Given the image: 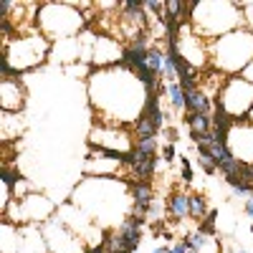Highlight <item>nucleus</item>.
<instances>
[{
	"label": "nucleus",
	"instance_id": "15",
	"mask_svg": "<svg viewBox=\"0 0 253 253\" xmlns=\"http://www.w3.org/2000/svg\"><path fill=\"white\" fill-rule=\"evenodd\" d=\"M165 134H167V139H170V144H175V142L180 139V134H177L175 126H165Z\"/></svg>",
	"mask_w": 253,
	"mask_h": 253
},
{
	"label": "nucleus",
	"instance_id": "18",
	"mask_svg": "<svg viewBox=\"0 0 253 253\" xmlns=\"http://www.w3.org/2000/svg\"><path fill=\"white\" fill-rule=\"evenodd\" d=\"M152 253H167V248H165V246H162V248H155V251H152Z\"/></svg>",
	"mask_w": 253,
	"mask_h": 253
},
{
	"label": "nucleus",
	"instance_id": "9",
	"mask_svg": "<svg viewBox=\"0 0 253 253\" xmlns=\"http://www.w3.org/2000/svg\"><path fill=\"white\" fill-rule=\"evenodd\" d=\"M182 241H185L187 251H198V253H200V248L208 243V236H205V233H200V230H195V233H187Z\"/></svg>",
	"mask_w": 253,
	"mask_h": 253
},
{
	"label": "nucleus",
	"instance_id": "22",
	"mask_svg": "<svg viewBox=\"0 0 253 253\" xmlns=\"http://www.w3.org/2000/svg\"><path fill=\"white\" fill-rule=\"evenodd\" d=\"M187 253H198V251H187Z\"/></svg>",
	"mask_w": 253,
	"mask_h": 253
},
{
	"label": "nucleus",
	"instance_id": "8",
	"mask_svg": "<svg viewBox=\"0 0 253 253\" xmlns=\"http://www.w3.org/2000/svg\"><path fill=\"white\" fill-rule=\"evenodd\" d=\"M167 94H170V104L172 109H185V89L180 86V84H167Z\"/></svg>",
	"mask_w": 253,
	"mask_h": 253
},
{
	"label": "nucleus",
	"instance_id": "21",
	"mask_svg": "<svg viewBox=\"0 0 253 253\" xmlns=\"http://www.w3.org/2000/svg\"><path fill=\"white\" fill-rule=\"evenodd\" d=\"M251 233H253V223H251Z\"/></svg>",
	"mask_w": 253,
	"mask_h": 253
},
{
	"label": "nucleus",
	"instance_id": "20",
	"mask_svg": "<svg viewBox=\"0 0 253 253\" xmlns=\"http://www.w3.org/2000/svg\"><path fill=\"white\" fill-rule=\"evenodd\" d=\"M167 253H175V251H172V248H167Z\"/></svg>",
	"mask_w": 253,
	"mask_h": 253
},
{
	"label": "nucleus",
	"instance_id": "7",
	"mask_svg": "<svg viewBox=\"0 0 253 253\" xmlns=\"http://www.w3.org/2000/svg\"><path fill=\"white\" fill-rule=\"evenodd\" d=\"M225 182L233 187V193H236V195H253V182L243 180L241 175H228Z\"/></svg>",
	"mask_w": 253,
	"mask_h": 253
},
{
	"label": "nucleus",
	"instance_id": "1",
	"mask_svg": "<svg viewBox=\"0 0 253 253\" xmlns=\"http://www.w3.org/2000/svg\"><path fill=\"white\" fill-rule=\"evenodd\" d=\"M132 190V200H134V215H147L150 208L155 205V190L152 182H144V180H134L129 185Z\"/></svg>",
	"mask_w": 253,
	"mask_h": 253
},
{
	"label": "nucleus",
	"instance_id": "2",
	"mask_svg": "<svg viewBox=\"0 0 253 253\" xmlns=\"http://www.w3.org/2000/svg\"><path fill=\"white\" fill-rule=\"evenodd\" d=\"M167 215L177 223L190 218V195L182 193V190H172V193L167 195Z\"/></svg>",
	"mask_w": 253,
	"mask_h": 253
},
{
	"label": "nucleus",
	"instance_id": "16",
	"mask_svg": "<svg viewBox=\"0 0 253 253\" xmlns=\"http://www.w3.org/2000/svg\"><path fill=\"white\" fill-rule=\"evenodd\" d=\"M243 210H246V215H248V218H253V195L246 200V208H243Z\"/></svg>",
	"mask_w": 253,
	"mask_h": 253
},
{
	"label": "nucleus",
	"instance_id": "14",
	"mask_svg": "<svg viewBox=\"0 0 253 253\" xmlns=\"http://www.w3.org/2000/svg\"><path fill=\"white\" fill-rule=\"evenodd\" d=\"M162 157H165L167 162H172V160H175V144H165V147H162Z\"/></svg>",
	"mask_w": 253,
	"mask_h": 253
},
{
	"label": "nucleus",
	"instance_id": "19",
	"mask_svg": "<svg viewBox=\"0 0 253 253\" xmlns=\"http://www.w3.org/2000/svg\"><path fill=\"white\" fill-rule=\"evenodd\" d=\"M236 253H248V251H246V248H238V251H236Z\"/></svg>",
	"mask_w": 253,
	"mask_h": 253
},
{
	"label": "nucleus",
	"instance_id": "6",
	"mask_svg": "<svg viewBox=\"0 0 253 253\" xmlns=\"http://www.w3.org/2000/svg\"><path fill=\"white\" fill-rule=\"evenodd\" d=\"M144 63H147V69H150L152 74H157V76H162V66H165V53L157 48V46H152L150 51H147V56H144Z\"/></svg>",
	"mask_w": 253,
	"mask_h": 253
},
{
	"label": "nucleus",
	"instance_id": "12",
	"mask_svg": "<svg viewBox=\"0 0 253 253\" xmlns=\"http://www.w3.org/2000/svg\"><path fill=\"white\" fill-rule=\"evenodd\" d=\"M198 162H200V167L208 172V175H213V172H218V167H215V162L210 160V157H205V155H198Z\"/></svg>",
	"mask_w": 253,
	"mask_h": 253
},
{
	"label": "nucleus",
	"instance_id": "10",
	"mask_svg": "<svg viewBox=\"0 0 253 253\" xmlns=\"http://www.w3.org/2000/svg\"><path fill=\"white\" fill-rule=\"evenodd\" d=\"M215 218H218V213H215V210H210V213L200 220V225H198L200 233H205V236H215Z\"/></svg>",
	"mask_w": 253,
	"mask_h": 253
},
{
	"label": "nucleus",
	"instance_id": "4",
	"mask_svg": "<svg viewBox=\"0 0 253 253\" xmlns=\"http://www.w3.org/2000/svg\"><path fill=\"white\" fill-rule=\"evenodd\" d=\"M185 122L190 126V137L193 139L205 137L208 132H213V117L210 114H185Z\"/></svg>",
	"mask_w": 253,
	"mask_h": 253
},
{
	"label": "nucleus",
	"instance_id": "17",
	"mask_svg": "<svg viewBox=\"0 0 253 253\" xmlns=\"http://www.w3.org/2000/svg\"><path fill=\"white\" fill-rule=\"evenodd\" d=\"M172 251H175V253H187V246H185V241H177V243L172 246Z\"/></svg>",
	"mask_w": 253,
	"mask_h": 253
},
{
	"label": "nucleus",
	"instance_id": "11",
	"mask_svg": "<svg viewBox=\"0 0 253 253\" xmlns=\"http://www.w3.org/2000/svg\"><path fill=\"white\" fill-rule=\"evenodd\" d=\"M18 182H20V172L13 170V167L5 162V170H3V185H5V190H13Z\"/></svg>",
	"mask_w": 253,
	"mask_h": 253
},
{
	"label": "nucleus",
	"instance_id": "13",
	"mask_svg": "<svg viewBox=\"0 0 253 253\" xmlns=\"http://www.w3.org/2000/svg\"><path fill=\"white\" fill-rule=\"evenodd\" d=\"M180 165H182V180L185 182H193V167H190V160L187 157H180Z\"/></svg>",
	"mask_w": 253,
	"mask_h": 253
},
{
	"label": "nucleus",
	"instance_id": "3",
	"mask_svg": "<svg viewBox=\"0 0 253 253\" xmlns=\"http://www.w3.org/2000/svg\"><path fill=\"white\" fill-rule=\"evenodd\" d=\"M210 107H215V101H210V94L205 89L185 91V109H187V114H210Z\"/></svg>",
	"mask_w": 253,
	"mask_h": 253
},
{
	"label": "nucleus",
	"instance_id": "5",
	"mask_svg": "<svg viewBox=\"0 0 253 253\" xmlns=\"http://www.w3.org/2000/svg\"><path fill=\"white\" fill-rule=\"evenodd\" d=\"M210 213L208 210V200L203 193H190V218L193 220H203Z\"/></svg>",
	"mask_w": 253,
	"mask_h": 253
}]
</instances>
